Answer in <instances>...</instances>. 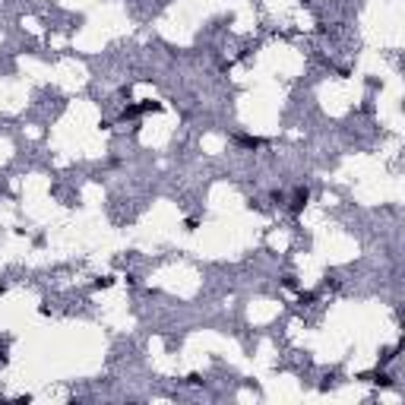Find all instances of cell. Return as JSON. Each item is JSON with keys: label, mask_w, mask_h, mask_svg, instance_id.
<instances>
[{"label": "cell", "mask_w": 405, "mask_h": 405, "mask_svg": "<svg viewBox=\"0 0 405 405\" xmlns=\"http://www.w3.org/2000/svg\"><path fill=\"white\" fill-rule=\"evenodd\" d=\"M238 143H241V146H247V149L263 146V140H257V136H238Z\"/></svg>", "instance_id": "cell-2"}, {"label": "cell", "mask_w": 405, "mask_h": 405, "mask_svg": "<svg viewBox=\"0 0 405 405\" xmlns=\"http://www.w3.org/2000/svg\"><path fill=\"white\" fill-rule=\"evenodd\" d=\"M307 199H310V190H307V187H298L294 196H292V212H301V209L307 206Z\"/></svg>", "instance_id": "cell-1"}]
</instances>
